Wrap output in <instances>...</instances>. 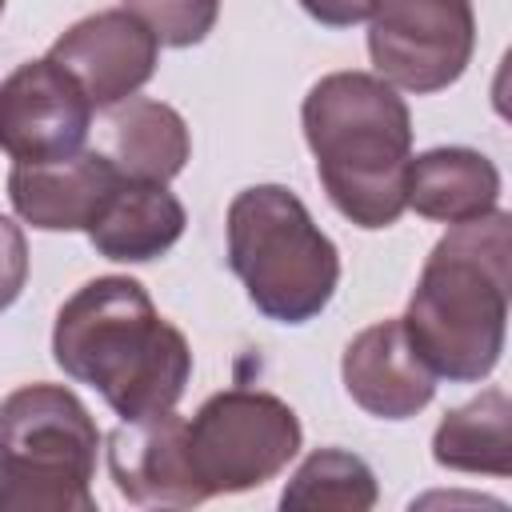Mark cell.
<instances>
[{"label":"cell","mask_w":512,"mask_h":512,"mask_svg":"<svg viewBox=\"0 0 512 512\" xmlns=\"http://www.w3.org/2000/svg\"><path fill=\"white\" fill-rule=\"evenodd\" d=\"M52 356L64 376L92 384L120 420L176 408L192 376L184 332L128 276H96L64 300L52 328Z\"/></svg>","instance_id":"6da1fadb"},{"label":"cell","mask_w":512,"mask_h":512,"mask_svg":"<svg viewBox=\"0 0 512 512\" xmlns=\"http://www.w3.org/2000/svg\"><path fill=\"white\" fill-rule=\"evenodd\" d=\"M508 292L512 220L492 208L436 240L408 300L404 332L436 376L484 380L504 352Z\"/></svg>","instance_id":"7a4b0ae2"},{"label":"cell","mask_w":512,"mask_h":512,"mask_svg":"<svg viewBox=\"0 0 512 512\" xmlns=\"http://www.w3.org/2000/svg\"><path fill=\"white\" fill-rule=\"evenodd\" d=\"M328 200L360 228H388L408 208L412 116L396 88L368 72L316 80L300 108Z\"/></svg>","instance_id":"3957f363"},{"label":"cell","mask_w":512,"mask_h":512,"mask_svg":"<svg viewBox=\"0 0 512 512\" xmlns=\"http://www.w3.org/2000/svg\"><path fill=\"white\" fill-rule=\"evenodd\" d=\"M228 264L248 300L280 324L324 312L340 284V252L312 224L304 200L280 184L244 188L228 204Z\"/></svg>","instance_id":"277c9868"},{"label":"cell","mask_w":512,"mask_h":512,"mask_svg":"<svg viewBox=\"0 0 512 512\" xmlns=\"http://www.w3.org/2000/svg\"><path fill=\"white\" fill-rule=\"evenodd\" d=\"M100 432L76 392L24 384L0 400V512H92Z\"/></svg>","instance_id":"5b68a950"},{"label":"cell","mask_w":512,"mask_h":512,"mask_svg":"<svg viewBox=\"0 0 512 512\" xmlns=\"http://www.w3.org/2000/svg\"><path fill=\"white\" fill-rule=\"evenodd\" d=\"M300 440L296 412L280 396L256 388L216 392L184 424L188 460L208 496L268 484L300 452Z\"/></svg>","instance_id":"8992f818"},{"label":"cell","mask_w":512,"mask_h":512,"mask_svg":"<svg viewBox=\"0 0 512 512\" xmlns=\"http://www.w3.org/2000/svg\"><path fill=\"white\" fill-rule=\"evenodd\" d=\"M368 20V56L392 88L440 92L476 48L472 0H372Z\"/></svg>","instance_id":"52a82bcc"},{"label":"cell","mask_w":512,"mask_h":512,"mask_svg":"<svg viewBox=\"0 0 512 512\" xmlns=\"http://www.w3.org/2000/svg\"><path fill=\"white\" fill-rule=\"evenodd\" d=\"M92 128V104L80 84L44 60H28L0 80V148L16 164L76 156Z\"/></svg>","instance_id":"ba28073f"},{"label":"cell","mask_w":512,"mask_h":512,"mask_svg":"<svg viewBox=\"0 0 512 512\" xmlns=\"http://www.w3.org/2000/svg\"><path fill=\"white\" fill-rule=\"evenodd\" d=\"M156 52L160 40L128 8H108L76 20L48 48V60L80 84L92 108H116L152 80Z\"/></svg>","instance_id":"9c48e42d"},{"label":"cell","mask_w":512,"mask_h":512,"mask_svg":"<svg viewBox=\"0 0 512 512\" xmlns=\"http://www.w3.org/2000/svg\"><path fill=\"white\" fill-rule=\"evenodd\" d=\"M184 424L176 408L124 420L108 436V472L116 492L140 508H192L204 504L208 492L192 472Z\"/></svg>","instance_id":"30bf717a"},{"label":"cell","mask_w":512,"mask_h":512,"mask_svg":"<svg viewBox=\"0 0 512 512\" xmlns=\"http://www.w3.org/2000/svg\"><path fill=\"white\" fill-rule=\"evenodd\" d=\"M116 184L120 172L108 156L76 152L48 164H16L8 172V200L40 232H88Z\"/></svg>","instance_id":"8fae6325"},{"label":"cell","mask_w":512,"mask_h":512,"mask_svg":"<svg viewBox=\"0 0 512 512\" xmlns=\"http://www.w3.org/2000/svg\"><path fill=\"white\" fill-rule=\"evenodd\" d=\"M348 396L380 416V420H408L436 396V372L412 348L404 320H380L364 328L340 360Z\"/></svg>","instance_id":"7c38bea8"},{"label":"cell","mask_w":512,"mask_h":512,"mask_svg":"<svg viewBox=\"0 0 512 512\" xmlns=\"http://www.w3.org/2000/svg\"><path fill=\"white\" fill-rule=\"evenodd\" d=\"M184 224H188L184 204L164 184H144V180L120 176L104 212L88 228V240L108 260L144 264V260L164 256L184 236Z\"/></svg>","instance_id":"4fadbf2b"},{"label":"cell","mask_w":512,"mask_h":512,"mask_svg":"<svg viewBox=\"0 0 512 512\" xmlns=\"http://www.w3.org/2000/svg\"><path fill=\"white\" fill-rule=\"evenodd\" d=\"M408 208L428 220L460 224L496 208L500 172L484 152L472 148H432L408 160Z\"/></svg>","instance_id":"5bb4252c"},{"label":"cell","mask_w":512,"mask_h":512,"mask_svg":"<svg viewBox=\"0 0 512 512\" xmlns=\"http://www.w3.org/2000/svg\"><path fill=\"white\" fill-rule=\"evenodd\" d=\"M184 116L164 100H124L112 112V164L124 180L168 184L188 164Z\"/></svg>","instance_id":"9a60e30c"},{"label":"cell","mask_w":512,"mask_h":512,"mask_svg":"<svg viewBox=\"0 0 512 512\" xmlns=\"http://www.w3.org/2000/svg\"><path fill=\"white\" fill-rule=\"evenodd\" d=\"M432 460L452 472H512V404L504 388H488L464 408H452L432 436Z\"/></svg>","instance_id":"2e32d148"},{"label":"cell","mask_w":512,"mask_h":512,"mask_svg":"<svg viewBox=\"0 0 512 512\" xmlns=\"http://www.w3.org/2000/svg\"><path fill=\"white\" fill-rule=\"evenodd\" d=\"M280 504L296 512H368L376 504V476L360 456L320 448L296 468Z\"/></svg>","instance_id":"e0dca14e"},{"label":"cell","mask_w":512,"mask_h":512,"mask_svg":"<svg viewBox=\"0 0 512 512\" xmlns=\"http://www.w3.org/2000/svg\"><path fill=\"white\" fill-rule=\"evenodd\" d=\"M124 8L168 48L200 44L220 16V0H124Z\"/></svg>","instance_id":"ac0fdd59"},{"label":"cell","mask_w":512,"mask_h":512,"mask_svg":"<svg viewBox=\"0 0 512 512\" xmlns=\"http://www.w3.org/2000/svg\"><path fill=\"white\" fill-rule=\"evenodd\" d=\"M24 280H28V240H24L20 224L0 216V312L8 304H16Z\"/></svg>","instance_id":"d6986e66"},{"label":"cell","mask_w":512,"mask_h":512,"mask_svg":"<svg viewBox=\"0 0 512 512\" xmlns=\"http://www.w3.org/2000/svg\"><path fill=\"white\" fill-rule=\"evenodd\" d=\"M300 8H304L312 20L328 24V28H352V24L368 20L372 0H300Z\"/></svg>","instance_id":"ffe728a7"},{"label":"cell","mask_w":512,"mask_h":512,"mask_svg":"<svg viewBox=\"0 0 512 512\" xmlns=\"http://www.w3.org/2000/svg\"><path fill=\"white\" fill-rule=\"evenodd\" d=\"M0 12H4V0H0Z\"/></svg>","instance_id":"44dd1931"}]
</instances>
